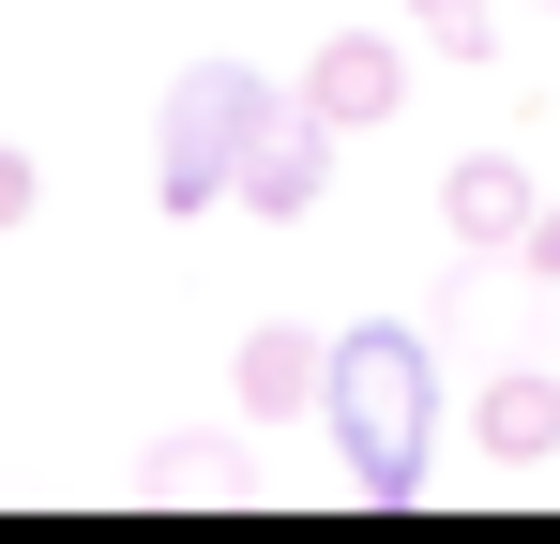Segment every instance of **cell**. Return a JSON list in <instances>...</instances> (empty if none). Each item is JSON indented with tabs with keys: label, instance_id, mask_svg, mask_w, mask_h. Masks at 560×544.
<instances>
[{
	"label": "cell",
	"instance_id": "cell-1",
	"mask_svg": "<svg viewBox=\"0 0 560 544\" xmlns=\"http://www.w3.org/2000/svg\"><path fill=\"white\" fill-rule=\"evenodd\" d=\"M318 424H334V453H349V499H378V515L424 499V439H440V363H424V333H409V318L334 333Z\"/></svg>",
	"mask_w": 560,
	"mask_h": 544
},
{
	"label": "cell",
	"instance_id": "cell-7",
	"mask_svg": "<svg viewBox=\"0 0 560 544\" xmlns=\"http://www.w3.org/2000/svg\"><path fill=\"white\" fill-rule=\"evenodd\" d=\"M530 212H546V197H530L515 152H469V167L440 181V227H455L469 258H515V243H530Z\"/></svg>",
	"mask_w": 560,
	"mask_h": 544
},
{
	"label": "cell",
	"instance_id": "cell-3",
	"mask_svg": "<svg viewBox=\"0 0 560 544\" xmlns=\"http://www.w3.org/2000/svg\"><path fill=\"white\" fill-rule=\"evenodd\" d=\"M409 61H424L409 31H334V46L303 61V106H318L334 137H378V121L409 106Z\"/></svg>",
	"mask_w": 560,
	"mask_h": 544
},
{
	"label": "cell",
	"instance_id": "cell-10",
	"mask_svg": "<svg viewBox=\"0 0 560 544\" xmlns=\"http://www.w3.org/2000/svg\"><path fill=\"white\" fill-rule=\"evenodd\" d=\"M31 212H46V167H31V152H15V137H0V243H15V227H31Z\"/></svg>",
	"mask_w": 560,
	"mask_h": 544
},
{
	"label": "cell",
	"instance_id": "cell-5",
	"mask_svg": "<svg viewBox=\"0 0 560 544\" xmlns=\"http://www.w3.org/2000/svg\"><path fill=\"white\" fill-rule=\"evenodd\" d=\"M121 499L228 515V499H258V453H243V439H152V453H121Z\"/></svg>",
	"mask_w": 560,
	"mask_h": 544
},
{
	"label": "cell",
	"instance_id": "cell-11",
	"mask_svg": "<svg viewBox=\"0 0 560 544\" xmlns=\"http://www.w3.org/2000/svg\"><path fill=\"white\" fill-rule=\"evenodd\" d=\"M515 258H530V272H546V287H560V197H546V212H530V243H515Z\"/></svg>",
	"mask_w": 560,
	"mask_h": 544
},
{
	"label": "cell",
	"instance_id": "cell-6",
	"mask_svg": "<svg viewBox=\"0 0 560 544\" xmlns=\"http://www.w3.org/2000/svg\"><path fill=\"white\" fill-rule=\"evenodd\" d=\"M318 363H334V333H303V318H258V333L228 348V378H243V424H303V409H318Z\"/></svg>",
	"mask_w": 560,
	"mask_h": 544
},
{
	"label": "cell",
	"instance_id": "cell-9",
	"mask_svg": "<svg viewBox=\"0 0 560 544\" xmlns=\"http://www.w3.org/2000/svg\"><path fill=\"white\" fill-rule=\"evenodd\" d=\"M409 46L424 61H500V0H409Z\"/></svg>",
	"mask_w": 560,
	"mask_h": 544
},
{
	"label": "cell",
	"instance_id": "cell-4",
	"mask_svg": "<svg viewBox=\"0 0 560 544\" xmlns=\"http://www.w3.org/2000/svg\"><path fill=\"white\" fill-rule=\"evenodd\" d=\"M334 152H349V137H334V121L288 91V121L258 137V152H243V212H258V227H303V212L334 197Z\"/></svg>",
	"mask_w": 560,
	"mask_h": 544
},
{
	"label": "cell",
	"instance_id": "cell-8",
	"mask_svg": "<svg viewBox=\"0 0 560 544\" xmlns=\"http://www.w3.org/2000/svg\"><path fill=\"white\" fill-rule=\"evenodd\" d=\"M469 439H485V469H546L560 453V363L546 378H485L469 393Z\"/></svg>",
	"mask_w": 560,
	"mask_h": 544
},
{
	"label": "cell",
	"instance_id": "cell-2",
	"mask_svg": "<svg viewBox=\"0 0 560 544\" xmlns=\"http://www.w3.org/2000/svg\"><path fill=\"white\" fill-rule=\"evenodd\" d=\"M288 121V91L258 76V61H197L183 91H167V121H152V197L167 212H228L243 197V152Z\"/></svg>",
	"mask_w": 560,
	"mask_h": 544
}]
</instances>
